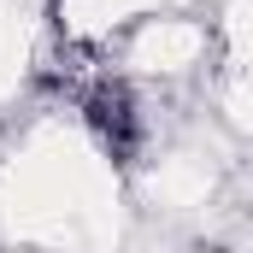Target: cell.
Wrapping results in <instances>:
<instances>
[{"instance_id": "6da1fadb", "label": "cell", "mask_w": 253, "mask_h": 253, "mask_svg": "<svg viewBox=\"0 0 253 253\" xmlns=\"http://www.w3.org/2000/svg\"><path fill=\"white\" fill-rule=\"evenodd\" d=\"M83 118H88L94 141H100L112 159H129V153H135V141H141V112H135V100H129L124 83H94V88L83 94Z\"/></svg>"}]
</instances>
